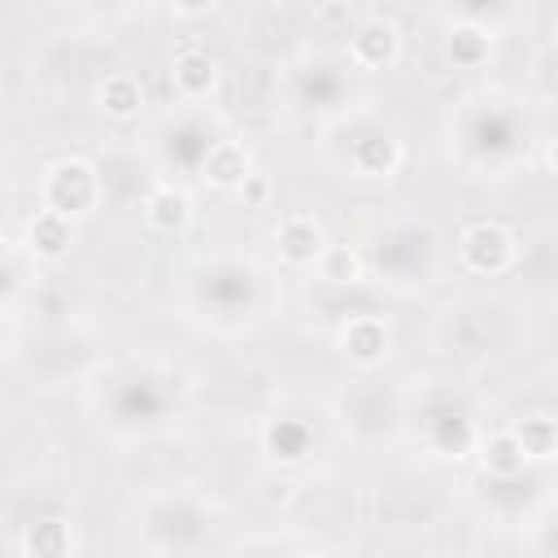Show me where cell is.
Wrapping results in <instances>:
<instances>
[{"label": "cell", "instance_id": "8992f818", "mask_svg": "<svg viewBox=\"0 0 558 558\" xmlns=\"http://www.w3.org/2000/svg\"><path fill=\"white\" fill-rule=\"evenodd\" d=\"M201 174H205V183H209V187L235 192V187L253 174V157H248V148H244V144H235V140H218V144L205 153Z\"/></svg>", "mask_w": 558, "mask_h": 558}, {"label": "cell", "instance_id": "ba28073f", "mask_svg": "<svg viewBox=\"0 0 558 558\" xmlns=\"http://www.w3.org/2000/svg\"><path fill=\"white\" fill-rule=\"evenodd\" d=\"M170 78H174V92H179V96L205 100V96H214V87H218V61H214L205 48H183V52L174 57Z\"/></svg>", "mask_w": 558, "mask_h": 558}, {"label": "cell", "instance_id": "5bb4252c", "mask_svg": "<svg viewBox=\"0 0 558 558\" xmlns=\"http://www.w3.org/2000/svg\"><path fill=\"white\" fill-rule=\"evenodd\" d=\"M523 449H519V440H514V432H493L484 445H480V466L488 471V475H514V471H523Z\"/></svg>", "mask_w": 558, "mask_h": 558}, {"label": "cell", "instance_id": "9c48e42d", "mask_svg": "<svg viewBox=\"0 0 558 558\" xmlns=\"http://www.w3.org/2000/svg\"><path fill=\"white\" fill-rule=\"evenodd\" d=\"M96 109L113 122H131L140 118L144 109V92H140V78L135 74H109L100 87H96Z\"/></svg>", "mask_w": 558, "mask_h": 558}, {"label": "cell", "instance_id": "d6986e66", "mask_svg": "<svg viewBox=\"0 0 558 558\" xmlns=\"http://www.w3.org/2000/svg\"><path fill=\"white\" fill-rule=\"evenodd\" d=\"M323 558H327V554H323Z\"/></svg>", "mask_w": 558, "mask_h": 558}, {"label": "cell", "instance_id": "52a82bcc", "mask_svg": "<svg viewBox=\"0 0 558 558\" xmlns=\"http://www.w3.org/2000/svg\"><path fill=\"white\" fill-rule=\"evenodd\" d=\"M144 218H148V227L161 231V235H183V231L192 227V196H187L183 187L161 183V187L148 192V201H144Z\"/></svg>", "mask_w": 558, "mask_h": 558}, {"label": "cell", "instance_id": "5b68a950", "mask_svg": "<svg viewBox=\"0 0 558 558\" xmlns=\"http://www.w3.org/2000/svg\"><path fill=\"white\" fill-rule=\"evenodd\" d=\"M397 52H401V35H397V26H392L388 17H366V22L353 31V39H349V57H353L357 65H366V70L392 65Z\"/></svg>", "mask_w": 558, "mask_h": 558}, {"label": "cell", "instance_id": "277c9868", "mask_svg": "<svg viewBox=\"0 0 558 558\" xmlns=\"http://www.w3.org/2000/svg\"><path fill=\"white\" fill-rule=\"evenodd\" d=\"M340 353H344L353 366H362V371L379 366V362L388 357V323L375 318V314L349 318V323L340 327Z\"/></svg>", "mask_w": 558, "mask_h": 558}, {"label": "cell", "instance_id": "7c38bea8", "mask_svg": "<svg viewBox=\"0 0 558 558\" xmlns=\"http://www.w3.org/2000/svg\"><path fill=\"white\" fill-rule=\"evenodd\" d=\"M74 532L65 519H39L22 532V558H70Z\"/></svg>", "mask_w": 558, "mask_h": 558}, {"label": "cell", "instance_id": "ac0fdd59", "mask_svg": "<svg viewBox=\"0 0 558 558\" xmlns=\"http://www.w3.org/2000/svg\"><path fill=\"white\" fill-rule=\"evenodd\" d=\"M235 192H240L244 209H266V201H270V179L253 170V174H248V179H244V183H240Z\"/></svg>", "mask_w": 558, "mask_h": 558}, {"label": "cell", "instance_id": "30bf717a", "mask_svg": "<svg viewBox=\"0 0 558 558\" xmlns=\"http://www.w3.org/2000/svg\"><path fill=\"white\" fill-rule=\"evenodd\" d=\"M349 161H353V170H357L362 179H388V174L401 166V144H397L392 135H362V140L353 144Z\"/></svg>", "mask_w": 558, "mask_h": 558}, {"label": "cell", "instance_id": "3957f363", "mask_svg": "<svg viewBox=\"0 0 558 558\" xmlns=\"http://www.w3.org/2000/svg\"><path fill=\"white\" fill-rule=\"evenodd\" d=\"M275 248H279V257H283L288 266H318V257H323V248H327V231H323L318 218L292 214V218L279 222Z\"/></svg>", "mask_w": 558, "mask_h": 558}, {"label": "cell", "instance_id": "e0dca14e", "mask_svg": "<svg viewBox=\"0 0 558 558\" xmlns=\"http://www.w3.org/2000/svg\"><path fill=\"white\" fill-rule=\"evenodd\" d=\"M318 270H323L327 283H357L362 279V257L349 244H327L323 257H318Z\"/></svg>", "mask_w": 558, "mask_h": 558}, {"label": "cell", "instance_id": "4fadbf2b", "mask_svg": "<svg viewBox=\"0 0 558 558\" xmlns=\"http://www.w3.org/2000/svg\"><path fill=\"white\" fill-rule=\"evenodd\" d=\"M26 240H31V253L35 257H44V262H57V257H65L70 253V244H74V222H65V218H57V214H35L31 218V227H26Z\"/></svg>", "mask_w": 558, "mask_h": 558}, {"label": "cell", "instance_id": "9a60e30c", "mask_svg": "<svg viewBox=\"0 0 558 558\" xmlns=\"http://www.w3.org/2000/svg\"><path fill=\"white\" fill-rule=\"evenodd\" d=\"M510 432H514L523 458L545 462V458H554V449H558V427H554V418H545V414H532V418H523V423L510 427Z\"/></svg>", "mask_w": 558, "mask_h": 558}, {"label": "cell", "instance_id": "8fae6325", "mask_svg": "<svg viewBox=\"0 0 558 558\" xmlns=\"http://www.w3.org/2000/svg\"><path fill=\"white\" fill-rule=\"evenodd\" d=\"M445 52H449L453 65L480 70V65L493 57V31L480 26V22H458V26L449 31V39H445Z\"/></svg>", "mask_w": 558, "mask_h": 558}, {"label": "cell", "instance_id": "7a4b0ae2", "mask_svg": "<svg viewBox=\"0 0 558 558\" xmlns=\"http://www.w3.org/2000/svg\"><path fill=\"white\" fill-rule=\"evenodd\" d=\"M458 253H462V266L466 270H475V275H501L514 262V235L501 222H493V218H475V222H466V231L458 240Z\"/></svg>", "mask_w": 558, "mask_h": 558}, {"label": "cell", "instance_id": "2e32d148", "mask_svg": "<svg viewBox=\"0 0 558 558\" xmlns=\"http://www.w3.org/2000/svg\"><path fill=\"white\" fill-rule=\"evenodd\" d=\"M266 449L279 462H301L310 453V427L305 423H292V418H275L266 427Z\"/></svg>", "mask_w": 558, "mask_h": 558}, {"label": "cell", "instance_id": "6da1fadb", "mask_svg": "<svg viewBox=\"0 0 558 558\" xmlns=\"http://www.w3.org/2000/svg\"><path fill=\"white\" fill-rule=\"evenodd\" d=\"M100 201V174L87 157H61L44 174V209L74 222L78 214H92Z\"/></svg>", "mask_w": 558, "mask_h": 558}]
</instances>
